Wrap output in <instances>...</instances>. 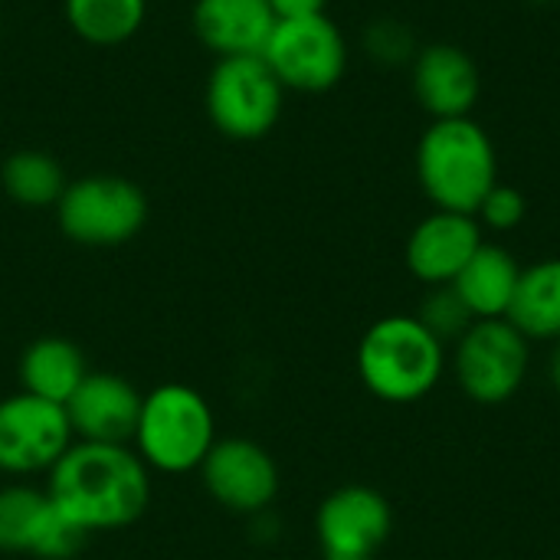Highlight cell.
Returning <instances> with one entry per match:
<instances>
[{
    "label": "cell",
    "mask_w": 560,
    "mask_h": 560,
    "mask_svg": "<svg viewBox=\"0 0 560 560\" xmlns=\"http://www.w3.org/2000/svg\"><path fill=\"white\" fill-rule=\"evenodd\" d=\"M200 479L210 499L233 515H266L279 495L276 459L269 450L243 436L217 440L200 466Z\"/></svg>",
    "instance_id": "7c38bea8"
},
{
    "label": "cell",
    "mask_w": 560,
    "mask_h": 560,
    "mask_svg": "<svg viewBox=\"0 0 560 560\" xmlns=\"http://www.w3.org/2000/svg\"><path fill=\"white\" fill-rule=\"evenodd\" d=\"M0 184L7 190L10 200H16L20 207H56L62 190H66V174L62 164L46 154V151H13L3 167H0Z\"/></svg>",
    "instance_id": "44dd1931"
},
{
    "label": "cell",
    "mask_w": 560,
    "mask_h": 560,
    "mask_svg": "<svg viewBox=\"0 0 560 560\" xmlns=\"http://www.w3.org/2000/svg\"><path fill=\"white\" fill-rule=\"evenodd\" d=\"M410 82L420 108L433 115V121L469 118L482 95V72L456 43L420 46L410 62Z\"/></svg>",
    "instance_id": "4fadbf2b"
},
{
    "label": "cell",
    "mask_w": 560,
    "mask_h": 560,
    "mask_svg": "<svg viewBox=\"0 0 560 560\" xmlns=\"http://www.w3.org/2000/svg\"><path fill=\"white\" fill-rule=\"evenodd\" d=\"M141 390L108 371H89L79 390L62 404L72 436L79 443H115L128 446L141 413Z\"/></svg>",
    "instance_id": "5bb4252c"
},
{
    "label": "cell",
    "mask_w": 560,
    "mask_h": 560,
    "mask_svg": "<svg viewBox=\"0 0 560 560\" xmlns=\"http://www.w3.org/2000/svg\"><path fill=\"white\" fill-rule=\"evenodd\" d=\"M135 453L164 476L194 472L217 443V417L207 397L187 384H161L141 397Z\"/></svg>",
    "instance_id": "277c9868"
},
{
    "label": "cell",
    "mask_w": 560,
    "mask_h": 560,
    "mask_svg": "<svg viewBox=\"0 0 560 560\" xmlns=\"http://www.w3.org/2000/svg\"><path fill=\"white\" fill-rule=\"evenodd\" d=\"M85 374H89V364L79 345H72L69 338H56V335L36 338L33 345H26L20 354V368H16L20 390L49 404H66L79 390Z\"/></svg>",
    "instance_id": "ac0fdd59"
},
{
    "label": "cell",
    "mask_w": 560,
    "mask_h": 560,
    "mask_svg": "<svg viewBox=\"0 0 560 560\" xmlns=\"http://www.w3.org/2000/svg\"><path fill=\"white\" fill-rule=\"evenodd\" d=\"M417 180L436 210L476 217L499 184V154L489 131L472 118L433 121L417 144Z\"/></svg>",
    "instance_id": "3957f363"
},
{
    "label": "cell",
    "mask_w": 560,
    "mask_h": 560,
    "mask_svg": "<svg viewBox=\"0 0 560 560\" xmlns=\"http://www.w3.org/2000/svg\"><path fill=\"white\" fill-rule=\"evenodd\" d=\"M525 213H528V200H525V194H522L518 187L495 184V187L486 194V200L479 203L476 220H479V226H486V230L509 233V230L522 226Z\"/></svg>",
    "instance_id": "cb8c5ba5"
},
{
    "label": "cell",
    "mask_w": 560,
    "mask_h": 560,
    "mask_svg": "<svg viewBox=\"0 0 560 560\" xmlns=\"http://www.w3.org/2000/svg\"><path fill=\"white\" fill-rule=\"evenodd\" d=\"M85 532L75 528L49 499L46 489L3 486L0 489V551L30 555L36 560H69L85 545Z\"/></svg>",
    "instance_id": "8fae6325"
},
{
    "label": "cell",
    "mask_w": 560,
    "mask_h": 560,
    "mask_svg": "<svg viewBox=\"0 0 560 560\" xmlns=\"http://www.w3.org/2000/svg\"><path fill=\"white\" fill-rule=\"evenodd\" d=\"M548 381L551 387L560 394V338L551 341V354H548Z\"/></svg>",
    "instance_id": "484cf974"
},
{
    "label": "cell",
    "mask_w": 560,
    "mask_h": 560,
    "mask_svg": "<svg viewBox=\"0 0 560 560\" xmlns=\"http://www.w3.org/2000/svg\"><path fill=\"white\" fill-rule=\"evenodd\" d=\"M394 535V509L374 486L351 482L328 492L315 512L322 560H377Z\"/></svg>",
    "instance_id": "9c48e42d"
},
{
    "label": "cell",
    "mask_w": 560,
    "mask_h": 560,
    "mask_svg": "<svg viewBox=\"0 0 560 560\" xmlns=\"http://www.w3.org/2000/svg\"><path fill=\"white\" fill-rule=\"evenodd\" d=\"M509 322L528 341H558L560 338V256L541 259L522 269Z\"/></svg>",
    "instance_id": "d6986e66"
},
{
    "label": "cell",
    "mask_w": 560,
    "mask_h": 560,
    "mask_svg": "<svg viewBox=\"0 0 560 560\" xmlns=\"http://www.w3.org/2000/svg\"><path fill=\"white\" fill-rule=\"evenodd\" d=\"M148 13V0H66V23L92 46L131 39Z\"/></svg>",
    "instance_id": "ffe728a7"
},
{
    "label": "cell",
    "mask_w": 560,
    "mask_h": 560,
    "mask_svg": "<svg viewBox=\"0 0 560 560\" xmlns=\"http://www.w3.org/2000/svg\"><path fill=\"white\" fill-rule=\"evenodd\" d=\"M417 318H420L443 345H450V341L456 345V341L469 331V325L476 322L472 312L466 308V302L456 295L453 285H433V289H427Z\"/></svg>",
    "instance_id": "7402d4cb"
},
{
    "label": "cell",
    "mask_w": 560,
    "mask_h": 560,
    "mask_svg": "<svg viewBox=\"0 0 560 560\" xmlns=\"http://www.w3.org/2000/svg\"><path fill=\"white\" fill-rule=\"evenodd\" d=\"M276 20H302V16H318L325 13L328 0H269Z\"/></svg>",
    "instance_id": "d4e9b609"
},
{
    "label": "cell",
    "mask_w": 560,
    "mask_h": 560,
    "mask_svg": "<svg viewBox=\"0 0 560 560\" xmlns=\"http://www.w3.org/2000/svg\"><path fill=\"white\" fill-rule=\"evenodd\" d=\"M72 443L75 436H72L62 404H49L23 390L0 400V472L3 476L49 472Z\"/></svg>",
    "instance_id": "30bf717a"
},
{
    "label": "cell",
    "mask_w": 560,
    "mask_h": 560,
    "mask_svg": "<svg viewBox=\"0 0 560 560\" xmlns=\"http://www.w3.org/2000/svg\"><path fill=\"white\" fill-rule=\"evenodd\" d=\"M56 217L59 230L79 246H121L135 240L148 223V197L128 177L85 174L66 184L56 203Z\"/></svg>",
    "instance_id": "5b68a950"
},
{
    "label": "cell",
    "mask_w": 560,
    "mask_h": 560,
    "mask_svg": "<svg viewBox=\"0 0 560 560\" xmlns=\"http://www.w3.org/2000/svg\"><path fill=\"white\" fill-rule=\"evenodd\" d=\"M354 364L377 400L417 404L440 387L450 358L446 345L417 315H384L361 335Z\"/></svg>",
    "instance_id": "7a4b0ae2"
},
{
    "label": "cell",
    "mask_w": 560,
    "mask_h": 560,
    "mask_svg": "<svg viewBox=\"0 0 560 560\" xmlns=\"http://www.w3.org/2000/svg\"><path fill=\"white\" fill-rule=\"evenodd\" d=\"M535 3H555V0H535Z\"/></svg>",
    "instance_id": "4316f807"
},
{
    "label": "cell",
    "mask_w": 560,
    "mask_h": 560,
    "mask_svg": "<svg viewBox=\"0 0 560 560\" xmlns=\"http://www.w3.org/2000/svg\"><path fill=\"white\" fill-rule=\"evenodd\" d=\"M56 509L85 535L135 525L151 502V469L128 446L72 443L46 472Z\"/></svg>",
    "instance_id": "6da1fadb"
},
{
    "label": "cell",
    "mask_w": 560,
    "mask_h": 560,
    "mask_svg": "<svg viewBox=\"0 0 560 560\" xmlns=\"http://www.w3.org/2000/svg\"><path fill=\"white\" fill-rule=\"evenodd\" d=\"M482 226L469 213L453 210H433L423 217L413 233L407 236V269L417 282L427 289L433 285H453V279L463 272V266L472 259V253L482 246Z\"/></svg>",
    "instance_id": "9a60e30c"
},
{
    "label": "cell",
    "mask_w": 560,
    "mask_h": 560,
    "mask_svg": "<svg viewBox=\"0 0 560 560\" xmlns=\"http://www.w3.org/2000/svg\"><path fill=\"white\" fill-rule=\"evenodd\" d=\"M532 341L509 318L472 322L453 348V374L463 394L482 407L509 404L528 381Z\"/></svg>",
    "instance_id": "8992f818"
},
{
    "label": "cell",
    "mask_w": 560,
    "mask_h": 560,
    "mask_svg": "<svg viewBox=\"0 0 560 560\" xmlns=\"http://www.w3.org/2000/svg\"><path fill=\"white\" fill-rule=\"evenodd\" d=\"M417 36L413 30L397 20V16H377L368 23L364 30V52L381 62V66H404V62H413L417 56Z\"/></svg>",
    "instance_id": "603a6c76"
},
{
    "label": "cell",
    "mask_w": 560,
    "mask_h": 560,
    "mask_svg": "<svg viewBox=\"0 0 560 560\" xmlns=\"http://www.w3.org/2000/svg\"><path fill=\"white\" fill-rule=\"evenodd\" d=\"M276 13L269 0H197L194 3V30L207 49L220 59L226 56H262Z\"/></svg>",
    "instance_id": "2e32d148"
},
{
    "label": "cell",
    "mask_w": 560,
    "mask_h": 560,
    "mask_svg": "<svg viewBox=\"0 0 560 560\" xmlns=\"http://www.w3.org/2000/svg\"><path fill=\"white\" fill-rule=\"evenodd\" d=\"M518 279H522L518 259L499 243H482L472 253V259L463 266V272L453 279V289L466 302L476 322L509 318Z\"/></svg>",
    "instance_id": "e0dca14e"
},
{
    "label": "cell",
    "mask_w": 560,
    "mask_h": 560,
    "mask_svg": "<svg viewBox=\"0 0 560 560\" xmlns=\"http://www.w3.org/2000/svg\"><path fill=\"white\" fill-rule=\"evenodd\" d=\"M285 85L262 56H226L207 79V115L233 141L266 138L282 118Z\"/></svg>",
    "instance_id": "52a82bcc"
},
{
    "label": "cell",
    "mask_w": 560,
    "mask_h": 560,
    "mask_svg": "<svg viewBox=\"0 0 560 560\" xmlns=\"http://www.w3.org/2000/svg\"><path fill=\"white\" fill-rule=\"evenodd\" d=\"M262 59L285 89L328 92L348 69V43L325 13L279 20L262 49Z\"/></svg>",
    "instance_id": "ba28073f"
}]
</instances>
